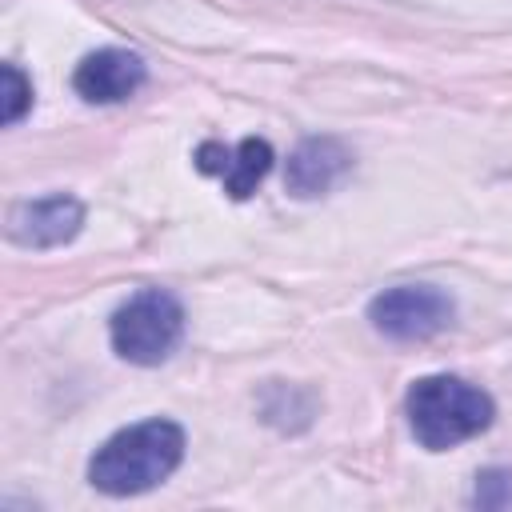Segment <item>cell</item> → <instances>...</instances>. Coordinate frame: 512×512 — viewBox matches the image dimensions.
Listing matches in <instances>:
<instances>
[{
  "mask_svg": "<svg viewBox=\"0 0 512 512\" xmlns=\"http://www.w3.org/2000/svg\"><path fill=\"white\" fill-rule=\"evenodd\" d=\"M404 416H408V432L416 436L420 448L448 452V448L480 436L492 424L496 404L480 384L440 372V376H420L408 388Z\"/></svg>",
  "mask_w": 512,
  "mask_h": 512,
  "instance_id": "cell-2",
  "label": "cell"
},
{
  "mask_svg": "<svg viewBox=\"0 0 512 512\" xmlns=\"http://www.w3.org/2000/svg\"><path fill=\"white\" fill-rule=\"evenodd\" d=\"M80 228H84V204L68 192L20 200L8 208V224H4L8 240L20 248H60L76 240Z\"/></svg>",
  "mask_w": 512,
  "mask_h": 512,
  "instance_id": "cell-5",
  "label": "cell"
},
{
  "mask_svg": "<svg viewBox=\"0 0 512 512\" xmlns=\"http://www.w3.org/2000/svg\"><path fill=\"white\" fill-rule=\"evenodd\" d=\"M184 460V428L152 416L112 432L88 460V484L104 496H140L164 484Z\"/></svg>",
  "mask_w": 512,
  "mask_h": 512,
  "instance_id": "cell-1",
  "label": "cell"
},
{
  "mask_svg": "<svg viewBox=\"0 0 512 512\" xmlns=\"http://www.w3.org/2000/svg\"><path fill=\"white\" fill-rule=\"evenodd\" d=\"M192 160H196V168H200L204 176H216L232 200H248V196L260 188V180L268 176V168H272L276 156H272V144H268V140L244 136V140L232 144V148L220 144V140H204Z\"/></svg>",
  "mask_w": 512,
  "mask_h": 512,
  "instance_id": "cell-8",
  "label": "cell"
},
{
  "mask_svg": "<svg viewBox=\"0 0 512 512\" xmlns=\"http://www.w3.org/2000/svg\"><path fill=\"white\" fill-rule=\"evenodd\" d=\"M472 504H480V508H512V468H484L476 476Z\"/></svg>",
  "mask_w": 512,
  "mask_h": 512,
  "instance_id": "cell-9",
  "label": "cell"
},
{
  "mask_svg": "<svg viewBox=\"0 0 512 512\" xmlns=\"http://www.w3.org/2000/svg\"><path fill=\"white\" fill-rule=\"evenodd\" d=\"M352 172V148L340 136H304L284 168V188L296 200H316L332 192Z\"/></svg>",
  "mask_w": 512,
  "mask_h": 512,
  "instance_id": "cell-6",
  "label": "cell"
},
{
  "mask_svg": "<svg viewBox=\"0 0 512 512\" xmlns=\"http://www.w3.org/2000/svg\"><path fill=\"white\" fill-rule=\"evenodd\" d=\"M184 336V308L168 288H144L128 296L112 320H108V340L120 360L152 368L164 364Z\"/></svg>",
  "mask_w": 512,
  "mask_h": 512,
  "instance_id": "cell-3",
  "label": "cell"
},
{
  "mask_svg": "<svg viewBox=\"0 0 512 512\" xmlns=\"http://www.w3.org/2000/svg\"><path fill=\"white\" fill-rule=\"evenodd\" d=\"M144 80H148V64L128 48L88 52L72 72V88L88 104H120V100L136 96L144 88Z\"/></svg>",
  "mask_w": 512,
  "mask_h": 512,
  "instance_id": "cell-7",
  "label": "cell"
},
{
  "mask_svg": "<svg viewBox=\"0 0 512 512\" xmlns=\"http://www.w3.org/2000/svg\"><path fill=\"white\" fill-rule=\"evenodd\" d=\"M0 72H4V124H16L32 108V80L16 64H4Z\"/></svg>",
  "mask_w": 512,
  "mask_h": 512,
  "instance_id": "cell-10",
  "label": "cell"
},
{
  "mask_svg": "<svg viewBox=\"0 0 512 512\" xmlns=\"http://www.w3.org/2000/svg\"><path fill=\"white\" fill-rule=\"evenodd\" d=\"M456 316V304L436 284H396L368 300V320L384 340L420 344L440 336Z\"/></svg>",
  "mask_w": 512,
  "mask_h": 512,
  "instance_id": "cell-4",
  "label": "cell"
}]
</instances>
